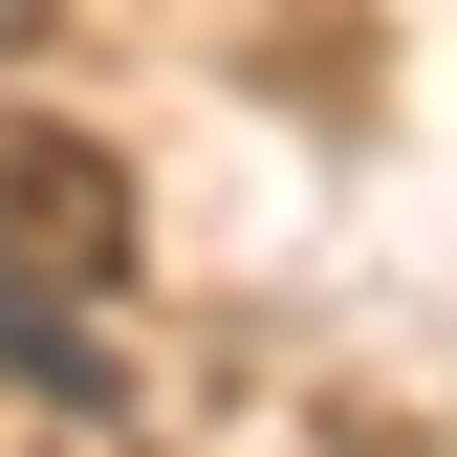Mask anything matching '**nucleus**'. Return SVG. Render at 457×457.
<instances>
[{
  "instance_id": "7ed1b4c3",
  "label": "nucleus",
  "mask_w": 457,
  "mask_h": 457,
  "mask_svg": "<svg viewBox=\"0 0 457 457\" xmlns=\"http://www.w3.org/2000/svg\"><path fill=\"white\" fill-rule=\"evenodd\" d=\"M0 44H22V0H0Z\"/></svg>"
},
{
  "instance_id": "f257e3e1",
  "label": "nucleus",
  "mask_w": 457,
  "mask_h": 457,
  "mask_svg": "<svg viewBox=\"0 0 457 457\" xmlns=\"http://www.w3.org/2000/svg\"><path fill=\"white\" fill-rule=\"evenodd\" d=\"M0 262H44L66 305L131 283V153L66 131V109H0Z\"/></svg>"
},
{
  "instance_id": "f03ea898",
  "label": "nucleus",
  "mask_w": 457,
  "mask_h": 457,
  "mask_svg": "<svg viewBox=\"0 0 457 457\" xmlns=\"http://www.w3.org/2000/svg\"><path fill=\"white\" fill-rule=\"evenodd\" d=\"M0 370H44V392H109V349L66 327V283H44V262H0Z\"/></svg>"
}]
</instances>
